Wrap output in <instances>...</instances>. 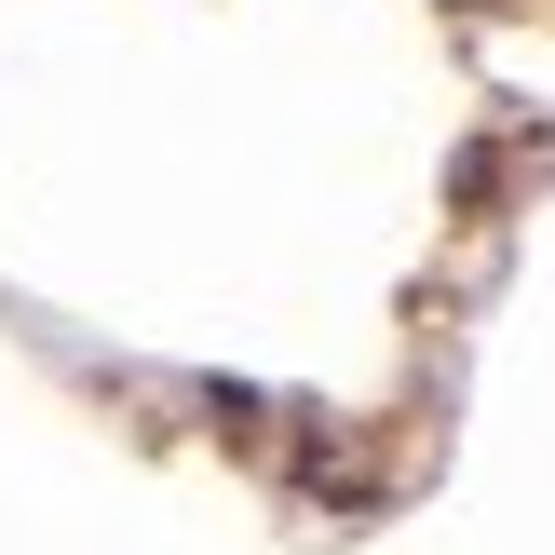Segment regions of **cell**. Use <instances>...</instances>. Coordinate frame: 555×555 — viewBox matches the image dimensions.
<instances>
[{
    "mask_svg": "<svg viewBox=\"0 0 555 555\" xmlns=\"http://www.w3.org/2000/svg\"><path fill=\"white\" fill-rule=\"evenodd\" d=\"M461 14H488V0H461Z\"/></svg>",
    "mask_w": 555,
    "mask_h": 555,
    "instance_id": "6da1fadb",
    "label": "cell"
}]
</instances>
